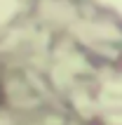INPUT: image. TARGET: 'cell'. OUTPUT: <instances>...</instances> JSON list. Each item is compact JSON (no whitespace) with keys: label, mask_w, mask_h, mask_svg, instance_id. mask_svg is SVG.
<instances>
[{"label":"cell","mask_w":122,"mask_h":125,"mask_svg":"<svg viewBox=\"0 0 122 125\" xmlns=\"http://www.w3.org/2000/svg\"><path fill=\"white\" fill-rule=\"evenodd\" d=\"M0 104H2V87H0Z\"/></svg>","instance_id":"6da1fadb"}]
</instances>
